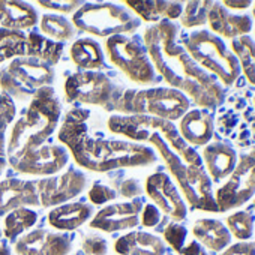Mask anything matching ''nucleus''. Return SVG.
Masks as SVG:
<instances>
[{"mask_svg":"<svg viewBox=\"0 0 255 255\" xmlns=\"http://www.w3.org/2000/svg\"><path fill=\"white\" fill-rule=\"evenodd\" d=\"M179 26L162 20L144 30V48L158 74L197 105L215 108L224 101V87L216 77L200 68L177 41Z\"/></svg>","mask_w":255,"mask_h":255,"instance_id":"1","label":"nucleus"},{"mask_svg":"<svg viewBox=\"0 0 255 255\" xmlns=\"http://www.w3.org/2000/svg\"><path fill=\"white\" fill-rule=\"evenodd\" d=\"M90 110L72 108L59 126V143L71 152L78 167L95 173L117 168L149 167L158 161L155 149L140 143L107 138L102 132H90Z\"/></svg>","mask_w":255,"mask_h":255,"instance_id":"2","label":"nucleus"},{"mask_svg":"<svg viewBox=\"0 0 255 255\" xmlns=\"http://www.w3.org/2000/svg\"><path fill=\"white\" fill-rule=\"evenodd\" d=\"M62 117V104L54 87H42L12 122L6 140V159L12 165L18 159L42 149L51 138Z\"/></svg>","mask_w":255,"mask_h":255,"instance_id":"3","label":"nucleus"},{"mask_svg":"<svg viewBox=\"0 0 255 255\" xmlns=\"http://www.w3.org/2000/svg\"><path fill=\"white\" fill-rule=\"evenodd\" d=\"M188 110V96L170 87L128 89L105 108L122 116H152L170 122L182 119Z\"/></svg>","mask_w":255,"mask_h":255,"instance_id":"4","label":"nucleus"},{"mask_svg":"<svg viewBox=\"0 0 255 255\" xmlns=\"http://www.w3.org/2000/svg\"><path fill=\"white\" fill-rule=\"evenodd\" d=\"M54 78V66L32 56H15L0 68V93L14 102H29L39 89L51 87Z\"/></svg>","mask_w":255,"mask_h":255,"instance_id":"5","label":"nucleus"},{"mask_svg":"<svg viewBox=\"0 0 255 255\" xmlns=\"http://www.w3.org/2000/svg\"><path fill=\"white\" fill-rule=\"evenodd\" d=\"M180 39L191 59L206 72L218 77L225 86H231L239 78V60L228 51L219 36L209 30H197L180 36Z\"/></svg>","mask_w":255,"mask_h":255,"instance_id":"6","label":"nucleus"},{"mask_svg":"<svg viewBox=\"0 0 255 255\" xmlns=\"http://www.w3.org/2000/svg\"><path fill=\"white\" fill-rule=\"evenodd\" d=\"M72 24L77 30L111 38L134 33L141 26V20L129 9L116 3H84L74 14Z\"/></svg>","mask_w":255,"mask_h":255,"instance_id":"7","label":"nucleus"},{"mask_svg":"<svg viewBox=\"0 0 255 255\" xmlns=\"http://www.w3.org/2000/svg\"><path fill=\"white\" fill-rule=\"evenodd\" d=\"M105 51L110 62L119 68L129 81L141 86H149L159 81L144 45L132 41L131 38L125 35L107 38Z\"/></svg>","mask_w":255,"mask_h":255,"instance_id":"8","label":"nucleus"},{"mask_svg":"<svg viewBox=\"0 0 255 255\" xmlns=\"http://www.w3.org/2000/svg\"><path fill=\"white\" fill-rule=\"evenodd\" d=\"M66 104H81L102 107L104 110L123 93L117 84L101 71H80L65 80Z\"/></svg>","mask_w":255,"mask_h":255,"instance_id":"9","label":"nucleus"},{"mask_svg":"<svg viewBox=\"0 0 255 255\" xmlns=\"http://www.w3.org/2000/svg\"><path fill=\"white\" fill-rule=\"evenodd\" d=\"M255 194V158L243 155L236 165L228 182L216 192V206L219 212L240 207Z\"/></svg>","mask_w":255,"mask_h":255,"instance_id":"10","label":"nucleus"},{"mask_svg":"<svg viewBox=\"0 0 255 255\" xmlns=\"http://www.w3.org/2000/svg\"><path fill=\"white\" fill-rule=\"evenodd\" d=\"M35 185L41 206L57 207L78 197L87 185V177L81 170L71 168L63 174L35 180Z\"/></svg>","mask_w":255,"mask_h":255,"instance_id":"11","label":"nucleus"},{"mask_svg":"<svg viewBox=\"0 0 255 255\" xmlns=\"http://www.w3.org/2000/svg\"><path fill=\"white\" fill-rule=\"evenodd\" d=\"M17 255H68L72 237L65 233L38 228L18 237L14 245Z\"/></svg>","mask_w":255,"mask_h":255,"instance_id":"12","label":"nucleus"},{"mask_svg":"<svg viewBox=\"0 0 255 255\" xmlns=\"http://www.w3.org/2000/svg\"><path fill=\"white\" fill-rule=\"evenodd\" d=\"M144 191L159 212L174 221H183L188 215L186 204L173 180L165 173H153L146 179Z\"/></svg>","mask_w":255,"mask_h":255,"instance_id":"13","label":"nucleus"},{"mask_svg":"<svg viewBox=\"0 0 255 255\" xmlns=\"http://www.w3.org/2000/svg\"><path fill=\"white\" fill-rule=\"evenodd\" d=\"M143 206L144 204L140 198L134 201L105 206L95 213L89 225L90 228H95L104 233L131 230L140 224V215H141Z\"/></svg>","mask_w":255,"mask_h":255,"instance_id":"14","label":"nucleus"},{"mask_svg":"<svg viewBox=\"0 0 255 255\" xmlns=\"http://www.w3.org/2000/svg\"><path fill=\"white\" fill-rule=\"evenodd\" d=\"M69 161L68 150L63 144H45L38 152L14 162L11 168L26 176H53L62 171Z\"/></svg>","mask_w":255,"mask_h":255,"instance_id":"15","label":"nucleus"},{"mask_svg":"<svg viewBox=\"0 0 255 255\" xmlns=\"http://www.w3.org/2000/svg\"><path fill=\"white\" fill-rule=\"evenodd\" d=\"M41 206L35 180L5 179L0 182V216L21 207Z\"/></svg>","mask_w":255,"mask_h":255,"instance_id":"16","label":"nucleus"},{"mask_svg":"<svg viewBox=\"0 0 255 255\" xmlns=\"http://www.w3.org/2000/svg\"><path fill=\"white\" fill-rule=\"evenodd\" d=\"M179 134L186 144L206 146L213 137V116L206 110H191L179 125Z\"/></svg>","mask_w":255,"mask_h":255,"instance_id":"17","label":"nucleus"},{"mask_svg":"<svg viewBox=\"0 0 255 255\" xmlns=\"http://www.w3.org/2000/svg\"><path fill=\"white\" fill-rule=\"evenodd\" d=\"M114 252L119 255H165V243L156 234L131 231L114 242Z\"/></svg>","mask_w":255,"mask_h":255,"instance_id":"18","label":"nucleus"},{"mask_svg":"<svg viewBox=\"0 0 255 255\" xmlns=\"http://www.w3.org/2000/svg\"><path fill=\"white\" fill-rule=\"evenodd\" d=\"M93 206L77 201L66 203L57 207H53L47 215V222L51 228L59 231H74L86 224L93 215Z\"/></svg>","mask_w":255,"mask_h":255,"instance_id":"19","label":"nucleus"},{"mask_svg":"<svg viewBox=\"0 0 255 255\" xmlns=\"http://www.w3.org/2000/svg\"><path fill=\"white\" fill-rule=\"evenodd\" d=\"M207 21L215 33L228 39L245 36L252 29V20L248 15H233L221 3L212 5Z\"/></svg>","mask_w":255,"mask_h":255,"instance_id":"20","label":"nucleus"},{"mask_svg":"<svg viewBox=\"0 0 255 255\" xmlns=\"http://www.w3.org/2000/svg\"><path fill=\"white\" fill-rule=\"evenodd\" d=\"M203 159L207 168V176L215 182H221L231 176L237 165V153L234 149L221 141L207 144L203 150Z\"/></svg>","mask_w":255,"mask_h":255,"instance_id":"21","label":"nucleus"},{"mask_svg":"<svg viewBox=\"0 0 255 255\" xmlns=\"http://www.w3.org/2000/svg\"><path fill=\"white\" fill-rule=\"evenodd\" d=\"M38 11L26 2H0V26L5 30L23 32L38 24Z\"/></svg>","mask_w":255,"mask_h":255,"instance_id":"22","label":"nucleus"},{"mask_svg":"<svg viewBox=\"0 0 255 255\" xmlns=\"http://www.w3.org/2000/svg\"><path fill=\"white\" fill-rule=\"evenodd\" d=\"M195 240L213 252L225 251L231 243V234L228 228L216 219H198L192 227Z\"/></svg>","mask_w":255,"mask_h":255,"instance_id":"23","label":"nucleus"},{"mask_svg":"<svg viewBox=\"0 0 255 255\" xmlns=\"http://www.w3.org/2000/svg\"><path fill=\"white\" fill-rule=\"evenodd\" d=\"M69 56L74 65L83 71L105 69L102 48L95 39H90V38L77 39L69 48Z\"/></svg>","mask_w":255,"mask_h":255,"instance_id":"24","label":"nucleus"},{"mask_svg":"<svg viewBox=\"0 0 255 255\" xmlns=\"http://www.w3.org/2000/svg\"><path fill=\"white\" fill-rule=\"evenodd\" d=\"M125 5L137 12L140 20L147 23L176 20L182 15L185 6L182 2H125Z\"/></svg>","mask_w":255,"mask_h":255,"instance_id":"25","label":"nucleus"},{"mask_svg":"<svg viewBox=\"0 0 255 255\" xmlns=\"http://www.w3.org/2000/svg\"><path fill=\"white\" fill-rule=\"evenodd\" d=\"M65 45L62 42H54L38 32L26 33L24 54L36 57L51 66H56L63 54Z\"/></svg>","mask_w":255,"mask_h":255,"instance_id":"26","label":"nucleus"},{"mask_svg":"<svg viewBox=\"0 0 255 255\" xmlns=\"http://www.w3.org/2000/svg\"><path fill=\"white\" fill-rule=\"evenodd\" d=\"M39 29L41 35L54 42H66L74 39V36L77 35V29L72 21L59 14L42 15L39 20Z\"/></svg>","mask_w":255,"mask_h":255,"instance_id":"27","label":"nucleus"},{"mask_svg":"<svg viewBox=\"0 0 255 255\" xmlns=\"http://www.w3.org/2000/svg\"><path fill=\"white\" fill-rule=\"evenodd\" d=\"M38 218L39 215L29 207L15 209L5 216L2 233L6 239L17 240L18 237L23 236L24 231L30 230L38 222Z\"/></svg>","mask_w":255,"mask_h":255,"instance_id":"28","label":"nucleus"},{"mask_svg":"<svg viewBox=\"0 0 255 255\" xmlns=\"http://www.w3.org/2000/svg\"><path fill=\"white\" fill-rule=\"evenodd\" d=\"M17 105L15 102L5 93H0V177L5 173L8 159H6V132L9 126L15 120Z\"/></svg>","mask_w":255,"mask_h":255,"instance_id":"29","label":"nucleus"},{"mask_svg":"<svg viewBox=\"0 0 255 255\" xmlns=\"http://www.w3.org/2000/svg\"><path fill=\"white\" fill-rule=\"evenodd\" d=\"M231 47L237 54V60L251 84H255V42L249 35L233 39Z\"/></svg>","mask_w":255,"mask_h":255,"instance_id":"30","label":"nucleus"},{"mask_svg":"<svg viewBox=\"0 0 255 255\" xmlns=\"http://www.w3.org/2000/svg\"><path fill=\"white\" fill-rule=\"evenodd\" d=\"M26 35L23 32L0 30V65L15 56L24 54Z\"/></svg>","mask_w":255,"mask_h":255,"instance_id":"31","label":"nucleus"},{"mask_svg":"<svg viewBox=\"0 0 255 255\" xmlns=\"http://www.w3.org/2000/svg\"><path fill=\"white\" fill-rule=\"evenodd\" d=\"M254 215L248 210L236 212L227 218V228L231 236L245 242L254 234Z\"/></svg>","mask_w":255,"mask_h":255,"instance_id":"32","label":"nucleus"},{"mask_svg":"<svg viewBox=\"0 0 255 255\" xmlns=\"http://www.w3.org/2000/svg\"><path fill=\"white\" fill-rule=\"evenodd\" d=\"M213 2H188L185 3L183 12L180 15V23L183 27H198L207 21L209 11Z\"/></svg>","mask_w":255,"mask_h":255,"instance_id":"33","label":"nucleus"},{"mask_svg":"<svg viewBox=\"0 0 255 255\" xmlns=\"http://www.w3.org/2000/svg\"><path fill=\"white\" fill-rule=\"evenodd\" d=\"M186 237H188V230L186 227H183L182 224H176L171 222L164 228V240L177 252L180 254L182 249L188 245L186 243Z\"/></svg>","mask_w":255,"mask_h":255,"instance_id":"34","label":"nucleus"},{"mask_svg":"<svg viewBox=\"0 0 255 255\" xmlns=\"http://www.w3.org/2000/svg\"><path fill=\"white\" fill-rule=\"evenodd\" d=\"M87 197H89L92 204L104 206L108 201H114L119 195H117V191L114 188H110V186H107V185H104L101 182H95L92 185V188L89 189Z\"/></svg>","mask_w":255,"mask_h":255,"instance_id":"35","label":"nucleus"},{"mask_svg":"<svg viewBox=\"0 0 255 255\" xmlns=\"http://www.w3.org/2000/svg\"><path fill=\"white\" fill-rule=\"evenodd\" d=\"M81 249L86 255H107L108 242L99 234H87L81 242Z\"/></svg>","mask_w":255,"mask_h":255,"instance_id":"36","label":"nucleus"},{"mask_svg":"<svg viewBox=\"0 0 255 255\" xmlns=\"http://www.w3.org/2000/svg\"><path fill=\"white\" fill-rule=\"evenodd\" d=\"M39 6H42L44 9H50L54 12H60V14H75L83 5L84 2H77V0H68V2H57V0H50V2H38Z\"/></svg>","mask_w":255,"mask_h":255,"instance_id":"37","label":"nucleus"},{"mask_svg":"<svg viewBox=\"0 0 255 255\" xmlns=\"http://www.w3.org/2000/svg\"><path fill=\"white\" fill-rule=\"evenodd\" d=\"M141 192H143V186L138 179L128 177L119 183L117 195H122L123 198H134V197L141 195Z\"/></svg>","mask_w":255,"mask_h":255,"instance_id":"38","label":"nucleus"},{"mask_svg":"<svg viewBox=\"0 0 255 255\" xmlns=\"http://www.w3.org/2000/svg\"><path fill=\"white\" fill-rule=\"evenodd\" d=\"M140 221L146 228H153L159 224L161 221V213L158 210V207L155 204H146L143 206L141 215H140Z\"/></svg>","mask_w":255,"mask_h":255,"instance_id":"39","label":"nucleus"},{"mask_svg":"<svg viewBox=\"0 0 255 255\" xmlns=\"http://www.w3.org/2000/svg\"><path fill=\"white\" fill-rule=\"evenodd\" d=\"M222 255H255V243L240 242L236 245H230Z\"/></svg>","mask_w":255,"mask_h":255,"instance_id":"40","label":"nucleus"},{"mask_svg":"<svg viewBox=\"0 0 255 255\" xmlns=\"http://www.w3.org/2000/svg\"><path fill=\"white\" fill-rule=\"evenodd\" d=\"M180 255H207V254L197 240H192L182 249Z\"/></svg>","mask_w":255,"mask_h":255,"instance_id":"41","label":"nucleus"},{"mask_svg":"<svg viewBox=\"0 0 255 255\" xmlns=\"http://www.w3.org/2000/svg\"><path fill=\"white\" fill-rule=\"evenodd\" d=\"M252 3L249 2H224V6H230L231 9H246L248 6H251Z\"/></svg>","mask_w":255,"mask_h":255,"instance_id":"42","label":"nucleus"},{"mask_svg":"<svg viewBox=\"0 0 255 255\" xmlns=\"http://www.w3.org/2000/svg\"><path fill=\"white\" fill-rule=\"evenodd\" d=\"M0 255H11V248L6 243H0Z\"/></svg>","mask_w":255,"mask_h":255,"instance_id":"43","label":"nucleus"},{"mask_svg":"<svg viewBox=\"0 0 255 255\" xmlns=\"http://www.w3.org/2000/svg\"><path fill=\"white\" fill-rule=\"evenodd\" d=\"M2 236H3V233H2V228H0V239H2Z\"/></svg>","mask_w":255,"mask_h":255,"instance_id":"44","label":"nucleus"},{"mask_svg":"<svg viewBox=\"0 0 255 255\" xmlns=\"http://www.w3.org/2000/svg\"><path fill=\"white\" fill-rule=\"evenodd\" d=\"M251 155H252V156H254V158H255V149H254V152H252V153H251Z\"/></svg>","mask_w":255,"mask_h":255,"instance_id":"45","label":"nucleus"},{"mask_svg":"<svg viewBox=\"0 0 255 255\" xmlns=\"http://www.w3.org/2000/svg\"><path fill=\"white\" fill-rule=\"evenodd\" d=\"M254 14H255V9H254Z\"/></svg>","mask_w":255,"mask_h":255,"instance_id":"46","label":"nucleus"}]
</instances>
